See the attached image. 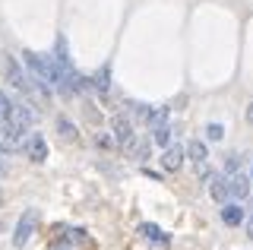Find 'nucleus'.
Segmentation results:
<instances>
[{
  "instance_id": "6",
  "label": "nucleus",
  "mask_w": 253,
  "mask_h": 250,
  "mask_svg": "<svg viewBox=\"0 0 253 250\" xmlns=\"http://www.w3.org/2000/svg\"><path fill=\"white\" fill-rule=\"evenodd\" d=\"M26 152H29L32 162H47V143H44V136H42V133H29Z\"/></svg>"
},
{
  "instance_id": "13",
  "label": "nucleus",
  "mask_w": 253,
  "mask_h": 250,
  "mask_svg": "<svg viewBox=\"0 0 253 250\" xmlns=\"http://www.w3.org/2000/svg\"><path fill=\"white\" fill-rule=\"evenodd\" d=\"M126 152H130L133 155V159H146V155H149V143H146V139H139V136H133V143L130 146H126Z\"/></svg>"
},
{
  "instance_id": "21",
  "label": "nucleus",
  "mask_w": 253,
  "mask_h": 250,
  "mask_svg": "<svg viewBox=\"0 0 253 250\" xmlns=\"http://www.w3.org/2000/svg\"><path fill=\"white\" fill-rule=\"evenodd\" d=\"M247 121L253 124V101H250V105H247Z\"/></svg>"
},
{
  "instance_id": "11",
  "label": "nucleus",
  "mask_w": 253,
  "mask_h": 250,
  "mask_svg": "<svg viewBox=\"0 0 253 250\" xmlns=\"http://www.w3.org/2000/svg\"><path fill=\"white\" fill-rule=\"evenodd\" d=\"M187 155L193 159V165H206L209 149H206V143H200V139H190V143H187Z\"/></svg>"
},
{
  "instance_id": "12",
  "label": "nucleus",
  "mask_w": 253,
  "mask_h": 250,
  "mask_svg": "<svg viewBox=\"0 0 253 250\" xmlns=\"http://www.w3.org/2000/svg\"><path fill=\"white\" fill-rule=\"evenodd\" d=\"M152 143L158 146V149H168V143H171V127H168V124L152 127Z\"/></svg>"
},
{
  "instance_id": "2",
  "label": "nucleus",
  "mask_w": 253,
  "mask_h": 250,
  "mask_svg": "<svg viewBox=\"0 0 253 250\" xmlns=\"http://www.w3.org/2000/svg\"><path fill=\"white\" fill-rule=\"evenodd\" d=\"M22 136H26V127L16 121H0V152H16L22 149Z\"/></svg>"
},
{
  "instance_id": "24",
  "label": "nucleus",
  "mask_w": 253,
  "mask_h": 250,
  "mask_svg": "<svg viewBox=\"0 0 253 250\" xmlns=\"http://www.w3.org/2000/svg\"><path fill=\"white\" fill-rule=\"evenodd\" d=\"M63 250H67V247H63Z\"/></svg>"
},
{
  "instance_id": "25",
  "label": "nucleus",
  "mask_w": 253,
  "mask_h": 250,
  "mask_svg": "<svg viewBox=\"0 0 253 250\" xmlns=\"http://www.w3.org/2000/svg\"><path fill=\"white\" fill-rule=\"evenodd\" d=\"M250 177H253V174H250Z\"/></svg>"
},
{
  "instance_id": "7",
  "label": "nucleus",
  "mask_w": 253,
  "mask_h": 250,
  "mask_svg": "<svg viewBox=\"0 0 253 250\" xmlns=\"http://www.w3.org/2000/svg\"><path fill=\"white\" fill-rule=\"evenodd\" d=\"M244 218H247V212H244L241 203H225V206H221V222H225L228 228H237V225H244Z\"/></svg>"
},
{
  "instance_id": "20",
  "label": "nucleus",
  "mask_w": 253,
  "mask_h": 250,
  "mask_svg": "<svg viewBox=\"0 0 253 250\" xmlns=\"http://www.w3.org/2000/svg\"><path fill=\"white\" fill-rule=\"evenodd\" d=\"M247 238H250V241H253V215H250V218H247Z\"/></svg>"
},
{
  "instance_id": "23",
  "label": "nucleus",
  "mask_w": 253,
  "mask_h": 250,
  "mask_svg": "<svg viewBox=\"0 0 253 250\" xmlns=\"http://www.w3.org/2000/svg\"><path fill=\"white\" fill-rule=\"evenodd\" d=\"M0 231H3V222H0Z\"/></svg>"
},
{
  "instance_id": "9",
  "label": "nucleus",
  "mask_w": 253,
  "mask_h": 250,
  "mask_svg": "<svg viewBox=\"0 0 253 250\" xmlns=\"http://www.w3.org/2000/svg\"><path fill=\"white\" fill-rule=\"evenodd\" d=\"M250 184H253V177H244L241 171L228 177V187H231V197H234V200H247V193H250Z\"/></svg>"
},
{
  "instance_id": "18",
  "label": "nucleus",
  "mask_w": 253,
  "mask_h": 250,
  "mask_svg": "<svg viewBox=\"0 0 253 250\" xmlns=\"http://www.w3.org/2000/svg\"><path fill=\"white\" fill-rule=\"evenodd\" d=\"M241 155H237V152H231V155H225V171H228V174H237V171H241Z\"/></svg>"
},
{
  "instance_id": "22",
  "label": "nucleus",
  "mask_w": 253,
  "mask_h": 250,
  "mask_svg": "<svg viewBox=\"0 0 253 250\" xmlns=\"http://www.w3.org/2000/svg\"><path fill=\"white\" fill-rule=\"evenodd\" d=\"M0 206H3V190H0Z\"/></svg>"
},
{
  "instance_id": "15",
  "label": "nucleus",
  "mask_w": 253,
  "mask_h": 250,
  "mask_svg": "<svg viewBox=\"0 0 253 250\" xmlns=\"http://www.w3.org/2000/svg\"><path fill=\"white\" fill-rule=\"evenodd\" d=\"M108 80H111V70H108V67H101L98 73H95V80H92V83H95V89H98V92H108V89H111V83H108Z\"/></svg>"
},
{
  "instance_id": "8",
  "label": "nucleus",
  "mask_w": 253,
  "mask_h": 250,
  "mask_svg": "<svg viewBox=\"0 0 253 250\" xmlns=\"http://www.w3.org/2000/svg\"><path fill=\"white\" fill-rule=\"evenodd\" d=\"M180 165H184V149H180V146L162 149V168L165 171H180Z\"/></svg>"
},
{
  "instance_id": "1",
  "label": "nucleus",
  "mask_w": 253,
  "mask_h": 250,
  "mask_svg": "<svg viewBox=\"0 0 253 250\" xmlns=\"http://www.w3.org/2000/svg\"><path fill=\"white\" fill-rule=\"evenodd\" d=\"M3 67H6V80L13 83V89H16V92H22V95H26V98H32V95H38V92H35V83H29L26 70L19 67V60H16V57H10V54H6Z\"/></svg>"
},
{
  "instance_id": "3",
  "label": "nucleus",
  "mask_w": 253,
  "mask_h": 250,
  "mask_svg": "<svg viewBox=\"0 0 253 250\" xmlns=\"http://www.w3.org/2000/svg\"><path fill=\"white\" fill-rule=\"evenodd\" d=\"M35 222H38L35 209H26V212L19 215V225H16V234H13V244H16V247H26V244H29L32 231H35Z\"/></svg>"
},
{
  "instance_id": "16",
  "label": "nucleus",
  "mask_w": 253,
  "mask_h": 250,
  "mask_svg": "<svg viewBox=\"0 0 253 250\" xmlns=\"http://www.w3.org/2000/svg\"><path fill=\"white\" fill-rule=\"evenodd\" d=\"M57 133H60L63 139H76V127L67 121V117H57Z\"/></svg>"
},
{
  "instance_id": "17",
  "label": "nucleus",
  "mask_w": 253,
  "mask_h": 250,
  "mask_svg": "<svg viewBox=\"0 0 253 250\" xmlns=\"http://www.w3.org/2000/svg\"><path fill=\"white\" fill-rule=\"evenodd\" d=\"M206 139L221 143V139H225V127H221V124H209V127H206Z\"/></svg>"
},
{
  "instance_id": "14",
  "label": "nucleus",
  "mask_w": 253,
  "mask_h": 250,
  "mask_svg": "<svg viewBox=\"0 0 253 250\" xmlns=\"http://www.w3.org/2000/svg\"><path fill=\"white\" fill-rule=\"evenodd\" d=\"M13 111H16V101H13L10 95H6L3 89H0V121H10Z\"/></svg>"
},
{
  "instance_id": "19",
  "label": "nucleus",
  "mask_w": 253,
  "mask_h": 250,
  "mask_svg": "<svg viewBox=\"0 0 253 250\" xmlns=\"http://www.w3.org/2000/svg\"><path fill=\"white\" fill-rule=\"evenodd\" d=\"M3 155H6V152H0V174H6V171H10V162H6Z\"/></svg>"
},
{
  "instance_id": "5",
  "label": "nucleus",
  "mask_w": 253,
  "mask_h": 250,
  "mask_svg": "<svg viewBox=\"0 0 253 250\" xmlns=\"http://www.w3.org/2000/svg\"><path fill=\"white\" fill-rule=\"evenodd\" d=\"M206 190H209V197L215 200V203H221V206H225L228 197H231V187H228V181L221 174H215V171L206 177Z\"/></svg>"
},
{
  "instance_id": "10",
  "label": "nucleus",
  "mask_w": 253,
  "mask_h": 250,
  "mask_svg": "<svg viewBox=\"0 0 253 250\" xmlns=\"http://www.w3.org/2000/svg\"><path fill=\"white\" fill-rule=\"evenodd\" d=\"M139 234H142V238H149V241H155V244H168V241H171V234L162 231V228H158V225H152V222H142V225H139Z\"/></svg>"
},
{
  "instance_id": "4",
  "label": "nucleus",
  "mask_w": 253,
  "mask_h": 250,
  "mask_svg": "<svg viewBox=\"0 0 253 250\" xmlns=\"http://www.w3.org/2000/svg\"><path fill=\"white\" fill-rule=\"evenodd\" d=\"M111 133H114V143L126 149V146L133 143V136H136V130H133V124L126 121L124 114H117V117H111Z\"/></svg>"
}]
</instances>
